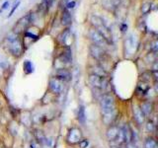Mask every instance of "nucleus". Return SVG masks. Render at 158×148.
Listing matches in <instances>:
<instances>
[{
	"instance_id": "nucleus-5",
	"label": "nucleus",
	"mask_w": 158,
	"mask_h": 148,
	"mask_svg": "<svg viewBox=\"0 0 158 148\" xmlns=\"http://www.w3.org/2000/svg\"><path fill=\"white\" fill-rule=\"evenodd\" d=\"M107 138L109 141L116 142L118 145H122L123 143L122 127H118L117 125H111L107 130Z\"/></svg>"
},
{
	"instance_id": "nucleus-4",
	"label": "nucleus",
	"mask_w": 158,
	"mask_h": 148,
	"mask_svg": "<svg viewBox=\"0 0 158 148\" xmlns=\"http://www.w3.org/2000/svg\"><path fill=\"white\" fill-rule=\"evenodd\" d=\"M34 22V13H27L21 19H19L17 24L13 28V32L16 34L24 33L27 31L29 26Z\"/></svg>"
},
{
	"instance_id": "nucleus-15",
	"label": "nucleus",
	"mask_w": 158,
	"mask_h": 148,
	"mask_svg": "<svg viewBox=\"0 0 158 148\" xmlns=\"http://www.w3.org/2000/svg\"><path fill=\"white\" fill-rule=\"evenodd\" d=\"M60 22H61V25H62V26H64V27H68L69 25L71 24V22H72L71 14H70V12H69L67 9H64L63 11H62Z\"/></svg>"
},
{
	"instance_id": "nucleus-20",
	"label": "nucleus",
	"mask_w": 158,
	"mask_h": 148,
	"mask_svg": "<svg viewBox=\"0 0 158 148\" xmlns=\"http://www.w3.org/2000/svg\"><path fill=\"white\" fill-rule=\"evenodd\" d=\"M144 148H158L156 140L153 137H147L144 141Z\"/></svg>"
},
{
	"instance_id": "nucleus-19",
	"label": "nucleus",
	"mask_w": 158,
	"mask_h": 148,
	"mask_svg": "<svg viewBox=\"0 0 158 148\" xmlns=\"http://www.w3.org/2000/svg\"><path fill=\"white\" fill-rule=\"evenodd\" d=\"M35 136H36V139L38 140V143H41V144H43V143H47V141H48L46 135H44V133L42 130H37L35 131Z\"/></svg>"
},
{
	"instance_id": "nucleus-12",
	"label": "nucleus",
	"mask_w": 158,
	"mask_h": 148,
	"mask_svg": "<svg viewBox=\"0 0 158 148\" xmlns=\"http://www.w3.org/2000/svg\"><path fill=\"white\" fill-rule=\"evenodd\" d=\"M56 78L60 81H69L71 79V73L65 68H58L56 71Z\"/></svg>"
},
{
	"instance_id": "nucleus-3",
	"label": "nucleus",
	"mask_w": 158,
	"mask_h": 148,
	"mask_svg": "<svg viewBox=\"0 0 158 148\" xmlns=\"http://www.w3.org/2000/svg\"><path fill=\"white\" fill-rule=\"evenodd\" d=\"M6 42H7V47L8 51L11 52L14 56L20 57L23 52V46L22 42L19 38V35L16 33H10L6 37Z\"/></svg>"
},
{
	"instance_id": "nucleus-18",
	"label": "nucleus",
	"mask_w": 158,
	"mask_h": 148,
	"mask_svg": "<svg viewBox=\"0 0 158 148\" xmlns=\"http://www.w3.org/2000/svg\"><path fill=\"white\" fill-rule=\"evenodd\" d=\"M70 36V31H69V29H65L64 31L59 35L58 36V42L60 43L63 46H66V41L67 39Z\"/></svg>"
},
{
	"instance_id": "nucleus-17",
	"label": "nucleus",
	"mask_w": 158,
	"mask_h": 148,
	"mask_svg": "<svg viewBox=\"0 0 158 148\" xmlns=\"http://www.w3.org/2000/svg\"><path fill=\"white\" fill-rule=\"evenodd\" d=\"M59 59H60V61L63 63H70L72 61V56H71L70 48L66 47L65 51L59 56Z\"/></svg>"
},
{
	"instance_id": "nucleus-23",
	"label": "nucleus",
	"mask_w": 158,
	"mask_h": 148,
	"mask_svg": "<svg viewBox=\"0 0 158 148\" xmlns=\"http://www.w3.org/2000/svg\"><path fill=\"white\" fill-rule=\"evenodd\" d=\"M77 117H78V121H80V122L83 123L84 121H85V109H84V107L82 105L79 106Z\"/></svg>"
},
{
	"instance_id": "nucleus-7",
	"label": "nucleus",
	"mask_w": 158,
	"mask_h": 148,
	"mask_svg": "<svg viewBox=\"0 0 158 148\" xmlns=\"http://www.w3.org/2000/svg\"><path fill=\"white\" fill-rule=\"evenodd\" d=\"M88 37L90 38V39L93 42V44H96V46L100 47H103L104 48L108 44L107 42L105 41V39H104V38L94 28L89 30Z\"/></svg>"
},
{
	"instance_id": "nucleus-27",
	"label": "nucleus",
	"mask_w": 158,
	"mask_h": 148,
	"mask_svg": "<svg viewBox=\"0 0 158 148\" xmlns=\"http://www.w3.org/2000/svg\"><path fill=\"white\" fill-rule=\"evenodd\" d=\"M24 37L25 38H29V39H39V36L38 35H35V34H32V33H30V32H28V31H26V32H24Z\"/></svg>"
},
{
	"instance_id": "nucleus-26",
	"label": "nucleus",
	"mask_w": 158,
	"mask_h": 148,
	"mask_svg": "<svg viewBox=\"0 0 158 148\" xmlns=\"http://www.w3.org/2000/svg\"><path fill=\"white\" fill-rule=\"evenodd\" d=\"M151 10V3L150 2H147V3H143L142 6H141V12L143 14H147Z\"/></svg>"
},
{
	"instance_id": "nucleus-29",
	"label": "nucleus",
	"mask_w": 158,
	"mask_h": 148,
	"mask_svg": "<svg viewBox=\"0 0 158 148\" xmlns=\"http://www.w3.org/2000/svg\"><path fill=\"white\" fill-rule=\"evenodd\" d=\"M89 144V142L87 139H81V141L79 142V145H80L81 148H86Z\"/></svg>"
},
{
	"instance_id": "nucleus-22",
	"label": "nucleus",
	"mask_w": 158,
	"mask_h": 148,
	"mask_svg": "<svg viewBox=\"0 0 158 148\" xmlns=\"http://www.w3.org/2000/svg\"><path fill=\"white\" fill-rule=\"evenodd\" d=\"M23 68H24V71H25V73H26V74H31V73L34 72V65H33V63L30 60L24 61Z\"/></svg>"
},
{
	"instance_id": "nucleus-21",
	"label": "nucleus",
	"mask_w": 158,
	"mask_h": 148,
	"mask_svg": "<svg viewBox=\"0 0 158 148\" xmlns=\"http://www.w3.org/2000/svg\"><path fill=\"white\" fill-rule=\"evenodd\" d=\"M93 74H96V75H98V76H100V77H104V78H106L107 77V72L104 70V68L102 67V66H98V65H96V66H94L93 67Z\"/></svg>"
},
{
	"instance_id": "nucleus-1",
	"label": "nucleus",
	"mask_w": 158,
	"mask_h": 148,
	"mask_svg": "<svg viewBox=\"0 0 158 148\" xmlns=\"http://www.w3.org/2000/svg\"><path fill=\"white\" fill-rule=\"evenodd\" d=\"M101 111L103 113V121L107 125H111L116 115L115 99L111 94H104L100 100Z\"/></svg>"
},
{
	"instance_id": "nucleus-33",
	"label": "nucleus",
	"mask_w": 158,
	"mask_h": 148,
	"mask_svg": "<svg viewBox=\"0 0 158 148\" xmlns=\"http://www.w3.org/2000/svg\"><path fill=\"white\" fill-rule=\"evenodd\" d=\"M127 29V24H122L121 25V31L122 32H126Z\"/></svg>"
},
{
	"instance_id": "nucleus-30",
	"label": "nucleus",
	"mask_w": 158,
	"mask_h": 148,
	"mask_svg": "<svg viewBox=\"0 0 158 148\" xmlns=\"http://www.w3.org/2000/svg\"><path fill=\"white\" fill-rule=\"evenodd\" d=\"M29 148H40V144L35 140H32L29 144Z\"/></svg>"
},
{
	"instance_id": "nucleus-16",
	"label": "nucleus",
	"mask_w": 158,
	"mask_h": 148,
	"mask_svg": "<svg viewBox=\"0 0 158 148\" xmlns=\"http://www.w3.org/2000/svg\"><path fill=\"white\" fill-rule=\"evenodd\" d=\"M139 108H140L141 112L143 113V115H144L145 117L151 115L152 112H153V109H154L153 104L151 102H143Z\"/></svg>"
},
{
	"instance_id": "nucleus-13",
	"label": "nucleus",
	"mask_w": 158,
	"mask_h": 148,
	"mask_svg": "<svg viewBox=\"0 0 158 148\" xmlns=\"http://www.w3.org/2000/svg\"><path fill=\"white\" fill-rule=\"evenodd\" d=\"M120 3V0H102V7L108 11H115Z\"/></svg>"
},
{
	"instance_id": "nucleus-24",
	"label": "nucleus",
	"mask_w": 158,
	"mask_h": 148,
	"mask_svg": "<svg viewBox=\"0 0 158 148\" xmlns=\"http://www.w3.org/2000/svg\"><path fill=\"white\" fill-rule=\"evenodd\" d=\"M149 89V86H147V83L146 82H140L139 84H138L137 86V91L138 92H141V93H145L147 92V90Z\"/></svg>"
},
{
	"instance_id": "nucleus-11",
	"label": "nucleus",
	"mask_w": 158,
	"mask_h": 148,
	"mask_svg": "<svg viewBox=\"0 0 158 148\" xmlns=\"http://www.w3.org/2000/svg\"><path fill=\"white\" fill-rule=\"evenodd\" d=\"M123 130V143L126 144H130L133 139V132L131 130V128L128 125H126L122 127Z\"/></svg>"
},
{
	"instance_id": "nucleus-32",
	"label": "nucleus",
	"mask_w": 158,
	"mask_h": 148,
	"mask_svg": "<svg viewBox=\"0 0 158 148\" xmlns=\"http://www.w3.org/2000/svg\"><path fill=\"white\" fill-rule=\"evenodd\" d=\"M8 6H9V1H5V2L2 4V7H1V9H0V12H1L2 10H4V9H6Z\"/></svg>"
},
{
	"instance_id": "nucleus-14",
	"label": "nucleus",
	"mask_w": 158,
	"mask_h": 148,
	"mask_svg": "<svg viewBox=\"0 0 158 148\" xmlns=\"http://www.w3.org/2000/svg\"><path fill=\"white\" fill-rule=\"evenodd\" d=\"M133 118L137 125H142L145 121V116L143 115L140 108L138 106H133Z\"/></svg>"
},
{
	"instance_id": "nucleus-31",
	"label": "nucleus",
	"mask_w": 158,
	"mask_h": 148,
	"mask_svg": "<svg viewBox=\"0 0 158 148\" xmlns=\"http://www.w3.org/2000/svg\"><path fill=\"white\" fill-rule=\"evenodd\" d=\"M75 5H76V2L75 1H70V2H68L66 4V9L69 10V9H73L74 7H75Z\"/></svg>"
},
{
	"instance_id": "nucleus-6",
	"label": "nucleus",
	"mask_w": 158,
	"mask_h": 148,
	"mask_svg": "<svg viewBox=\"0 0 158 148\" xmlns=\"http://www.w3.org/2000/svg\"><path fill=\"white\" fill-rule=\"evenodd\" d=\"M89 83H90V85L93 88L99 89V90H106L109 85L107 78L100 77L93 73L90 74V76H89Z\"/></svg>"
},
{
	"instance_id": "nucleus-8",
	"label": "nucleus",
	"mask_w": 158,
	"mask_h": 148,
	"mask_svg": "<svg viewBox=\"0 0 158 148\" xmlns=\"http://www.w3.org/2000/svg\"><path fill=\"white\" fill-rule=\"evenodd\" d=\"M81 139H82V132L79 128L72 127L69 130L66 136V140L69 144H77V143L81 141Z\"/></svg>"
},
{
	"instance_id": "nucleus-10",
	"label": "nucleus",
	"mask_w": 158,
	"mask_h": 148,
	"mask_svg": "<svg viewBox=\"0 0 158 148\" xmlns=\"http://www.w3.org/2000/svg\"><path fill=\"white\" fill-rule=\"evenodd\" d=\"M49 89L53 94H60L63 90V82L58 80L57 78L53 77L49 80Z\"/></svg>"
},
{
	"instance_id": "nucleus-28",
	"label": "nucleus",
	"mask_w": 158,
	"mask_h": 148,
	"mask_svg": "<svg viewBox=\"0 0 158 148\" xmlns=\"http://www.w3.org/2000/svg\"><path fill=\"white\" fill-rule=\"evenodd\" d=\"M19 5H20V1H18V2H17V3L15 4L14 6H13V8L11 9V11H10V13H9V15H8V18H10V17H11L12 15L14 14V12L16 11V10H17V8L19 7Z\"/></svg>"
},
{
	"instance_id": "nucleus-2",
	"label": "nucleus",
	"mask_w": 158,
	"mask_h": 148,
	"mask_svg": "<svg viewBox=\"0 0 158 148\" xmlns=\"http://www.w3.org/2000/svg\"><path fill=\"white\" fill-rule=\"evenodd\" d=\"M90 22L93 25L94 29L104 38V39L107 42L108 44L113 43V35H112L111 29L104 23V21L100 17L96 16V15H92Z\"/></svg>"
},
{
	"instance_id": "nucleus-9",
	"label": "nucleus",
	"mask_w": 158,
	"mask_h": 148,
	"mask_svg": "<svg viewBox=\"0 0 158 148\" xmlns=\"http://www.w3.org/2000/svg\"><path fill=\"white\" fill-rule=\"evenodd\" d=\"M89 52H90L91 56L98 61H101L106 56V52L104 51V48L96 46V44H91L90 47H89Z\"/></svg>"
},
{
	"instance_id": "nucleus-25",
	"label": "nucleus",
	"mask_w": 158,
	"mask_h": 148,
	"mask_svg": "<svg viewBox=\"0 0 158 148\" xmlns=\"http://www.w3.org/2000/svg\"><path fill=\"white\" fill-rule=\"evenodd\" d=\"M156 130V126H155V123L151 121H148L146 122V130L148 132H154Z\"/></svg>"
}]
</instances>
